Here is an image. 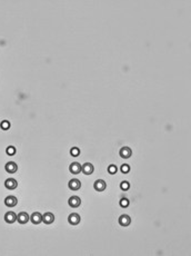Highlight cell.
Returning <instances> with one entry per match:
<instances>
[{"label": "cell", "instance_id": "22", "mask_svg": "<svg viewBox=\"0 0 191 256\" xmlns=\"http://www.w3.org/2000/svg\"><path fill=\"white\" fill-rule=\"evenodd\" d=\"M129 170H130V167H129V165L125 164V165L121 166V172L123 173V174H128V173H129Z\"/></svg>", "mask_w": 191, "mask_h": 256}, {"label": "cell", "instance_id": "10", "mask_svg": "<svg viewBox=\"0 0 191 256\" xmlns=\"http://www.w3.org/2000/svg\"><path fill=\"white\" fill-rule=\"evenodd\" d=\"M17 219H18V222L20 223V224H26V223H28V221L30 219V216L27 214V213H25V212H21V213H19L17 215Z\"/></svg>", "mask_w": 191, "mask_h": 256}, {"label": "cell", "instance_id": "8", "mask_svg": "<svg viewBox=\"0 0 191 256\" xmlns=\"http://www.w3.org/2000/svg\"><path fill=\"white\" fill-rule=\"evenodd\" d=\"M5 221H6V223H8V224H12V223H15L16 221H17V215H16L14 212H8L5 214Z\"/></svg>", "mask_w": 191, "mask_h": 256}, {"label": "cell", "instance_id": "9", "mask_svg": "<svg viewBox=\"0 0 191 256\" xmlns=\"http://www.w3.org/2000/svg\"><path fill=\"white\" fill-rule=\"evenodd\" d=\"M68 204H69V206L71 207H79L81 204V199L78 197V196H71V197L68 199Z\"/></svg>", "mask_w": 191, "mask_h": 256}, {"label": "cell", "instance_id": "1", "mask_svg": "<svg viewBox=\"0 0 191 256\" xmlns=\"http://www.w3.org/2000/svg\"><path fill=\"white\" fill-rule=\"evenodd\" d=\"M106 187H107V184H106L104 181H102V179H98V181H96L95 184H93V188L97 192H103L104 189H106Z\"/></svg>", "mask_w": 191, "mask_h": 256}, {"label": "cell", "instance_id": "13", "mask_svg": "<svg viewBox=\"0 0 191 256\" xmlns=\"http://www.w3.org/2000/svg\"><path fill=\"white\" fill-rule=\"evenodd\" d=\"M131 223V218L129 217L128 215H121L120 217H119V224L121 225V226H129Z\"/></svg>", "mask_w": 191, "mask_h": 256}, {"label": "cell", "instance_id": "18", "mask_svg": "<svg viewBox=\"0 0 191 256\" xmlns=\"http://www.w3.org/2000/svg\"><path fill=\"white\" fill-rule=\"evenodd\" d=\"M117 170H118V168H117L116 165H110L109 167H108V172H109V174H111V175L116 174Z\"/></svg>", "mask_w": 191, "mask_h": 256}, {"label": "cell", "instance_id": "3", "mask_svg": "<svg viewBox=\"0 0 191 256\" xmlns=\"http://www.w3.org/2000/svg\"><path fill=\"white\" fill-rule=\"evenodd\" d=\"M119 155H120V157H121V158H125V159H127V158H129L131 155H132V150H131V148H129V147L125 146V147H122V148L120 149V151H119Z\"/></svg>", "mask_w": 191, "mask_h": 256}, {"label": "cell", "instance_id": "5", "mask_svg": "<svg viewBox=\"0 0 191 256\" xmlns=\"http://www.w3.org/2000/svg\"><path fill=\"white\" fill-rule=\"evenodd\" d=\"M80 215L79 214H77V213H72V214H70L69 217H68V222H69V224L71 225H78L79 223H80Z\"/></svg>", "mask_w": 191, "mask_h": 256}, {"label": "cell", "instance_id": "12", "mask_svg": "<svg viewBox=\"0 0 191 256\" xmlns=\"http://www.w3.org/2000/svg\"><path fill=\"white\" fill-rule=\"evenodd\" d=\"M5 186H6L7 189H16L18 186V183L16 179H14V178H8V179L5 182Z\"/></svg>", "mask_w": 191, "mask_h": 256}, {"label": "cell", "instance_id": "19", "mask_svg": "<svg viewBox=\"0 0 191 256\" xmlns=\"http://www.w3.org/2000/svg\"><path fill=\"white\" fill-rule=\"evenodd\" d=\"M1 128H2L3 130H8L9 128H10V122H9L8 120H3V122H1Z\"/></svg>", "mask_w": 191, "mask_h": 256}, {"label": "cell", "instance_id": "14", "mask_svg": "<svg viewBox=\"0 0 191 256\" xmlns=\"http://www.w3.org/2000/svg\"><path fill=\"white\" fill-rule=\"evenodd\" d=\"M69 170L71 174H79L81 172V165L79 163H72L71 165L69 166Z\"/></svg>", "mask_w": 191, "mask_h": 256}, {"label": "cell", "instance_id": "4", "mask_svg": "<svg viewBox=\"0 0 191 256\" xmlns=\"http://www.w3.org/2000/svg\"><path fill=\"white\" fill-rule=\"evenodd\" d=\"M5 169H6V172L9 173V174H15V173L18 170V166H17V164L14 163V162H9V163H7L6 166H5Z\"/></svg>", "mask_w": 191, "mask_h": 256}, {"label": "cell", "instance_id": "7", "mask_svg": "<svg viewBox=\"0 0 191 256\" xmlns=\"http://www.w3.org/2000/svg\"><path fill=\"white\" fill-rule=\"evenodd\" d=\"M30 221H31L32 224H35V225L40 224L41 222H42V215H41L40 213H38V212L33 213V214L30 216Z\"/></svg>", "mask_w": 191, "mask_h": 256}, {"label": "cell", "instance_id": "20", "mask_svg": "<svg viewBox=\"0 0 191 256\" xmlns=\"http://www.w3.org/2000/svg\"><path fill=\"white\" fill-rule=\"evenodd\" d=\"M119 204H120L121 207H128L129 206V199H127V198H121Z\"/></svg>", "mask_w": 191, "mask_h": 256}, {"label": "cell", "instance_id": "17", "mask_svg": "<svg viewBox=\"0 0 191 256\" xmlns=\"http://www.w3.org/2000/svg\"><path fill=\"white\" fill-rule=\"evenodd\" d=\"M6 153H7V155H9V156H14V155L16 154V148L15 147H12V146H9L8 148L6 149Z\"/></svg>", "mask_w": 191, "mask_h": 256}, {"label": "cell", "instance_id": "2", "mask_svg": "<svg viewBox=\"0 0 191 256\" xmlns=\"http://www.w3.org/2000/svg\"><path fill=\"white\" fill-rule=\"evenodd\" d=\"M93 165L90 163H86L84 165H81V172L84 175H91L93 173Z\"/></svg>", "mask_w": 191, "mask_h": 256}, {"label": "cell", "instance_id": "16", "mask_svg": "<svg viewBox=\"0 0 191 256\" xmlns=\"http://www.w3.org/2000/svg\"><path fill=\"white\" fill-rule=\"evenodd\" d=\"M70 155H71L72 157H77V156L80 155V149H79L78 147H72V148L70 149Z\"/></svg>", "mask_w": 191, "mask_h": 256}, {"label": "cell", "instance_id": "6", "mask_svg": "<svg viewBox=\"0 0 191 256\" xmlns=\"http://www.w3.org/2000/svg\"><path fill=\"white\" fill-rule=\"evenodd\" d=\"M18 204V199L15 196H7L6 199H5V205L8 207H15Z\"/></svg>", "mask_w": 191, "mask_h": 256}, {"label": "cell", "instance_id": "11", "mask_svg": "<svg viewBox=\"0 0 191 256\" xmlns=\"http://www.w3.org/2000/svg\"><path fill=\"white\" fill-rule=\"evenodd\" d=\"M68 187H69L71 190H78V189H80V187H81V183H80V181H78V179H71V181H69V183H68Z\"/></svg>", "mask_w": 191, "mask_h": 256}, {"label": "cell", "instance_id": "21", "mask_svg": "<svg viewBox=\"0 0 191 256\" xmlns=\"http://www.w3.org/2000/svg\"><path fill=\"white\" fill-rule=\"evenodd\" d=\"M129 187H130V184L128 183V182H122V183L120 184V188H121L122 190H128Z\"/></svg>", "mask_w": 191, "mask_h": 256}, {"label": "cell", "instance_id": "15", "mask_svg": "<svg viewBox=\"0 0 191 256\" xmlns=\"http://www.w3.org/2000/svg\"><path fill=\"white\" fill-rule=\"evenodd\" d=\"M55 221V216L52 213H46L45 215H42V222H45V224H51Z\"/></svg>", "mask_w": 191, "mask_h": 256}]
</instances>
